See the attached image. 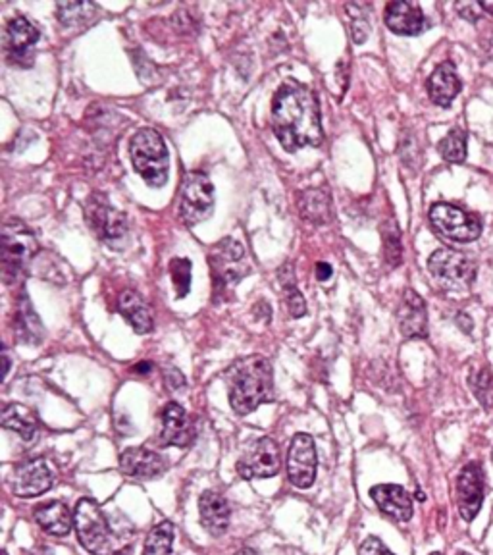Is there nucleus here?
Returning <instances> with one entry per match:
<instances>
[{
    "label": "nucleus",
    "instance_id": "nucleus-44",
    "mask_svg": "<svg viewBox=\"0 0 493 555\" xmlns=\"http://www.w3.org/2000/svg\"><path fill=\"white\" fill-rule=\"evenodd\" d=\"M116 555H129V549H126V551H118Z\"/></svg>",
    "mask_w": 493,
    "mask_h": 555
},
{
    "label": "nucleus",
    "instance_id": "nucleus-35",
    "mask_svg": "<svg viewBox=\"0 0 493 555\" xmlns=\"http://www.w3.org/2000/svg\"><path fill=\"white\" fill-rule=\"evenodd\" d=\"M360 555H395L391 549L387 548L384 542L376 538V536H370L363 542L360 546Z\"/></svg>",
    "mask_w": 493,
    "mask_h": 555
},
{
    "label": "nucleus",
    "instance_id": "nucleus-6",
    "mask_svg": "<svg viewBox=\"0 0 493 555\" xmlns=\"http://www.w3.org/2000/svg\"><path fill=\"white\" fill-rule=\"evenodd\" d=\"M73 527L81 546L93 555H106L110 549V530L100 507L93 499H79L73 511Z\"/></svg>",
    "mask_w": 493,
    "mask_h": 555
},
{
    "label": "nucleus",
    "instance_id": "nucleus-19",
    "mask_svg": "<svg viewBox=\"0 0 493 555\" xmlns=\"http://www.w3.org/2000/svg\"><path fill=\"white\" fill-rule=\"evenodd\" d=\"M386 25L397 35L415 37L424 31L426 20L416 4L397 0V2H389L386 6Z\"/></svg>",
    "mask_w": 493,
    "mask_h": 555
},
{
    "label": "nucleus",
    "instance_id": "nucleus-30",
    "mask_svg": "<svg viewBox=\"0 0 493 555\" xmlns=\"http://www.w3.org/2000/svg\"><path fill=\"white\" fill-rule=\"evenodd\" d=\"M470 382V388L474 395L480 399V403L484 407H492L493 405V374L492 370L487 366H482V369L474 370L468 378Z\"/></svg>",
    "mask_w": 493,
    "mask_h": 555
},
{
    "label": "nucleus",
    "instance_id": "nucleus-45",
    "mask_svg": "<svg viewBox=\"0 0 493 555\" xmlns=\"http://www.w3.org/2000/svg\"><path fill=\"white\" fill-rule=\"evenodd\" d=\"M457 555H470V554H465V551H458Z\"/></svg>",
    "mask_w": 493,
    "mask_h": 555
},
{
    "label": "nucleus",
    "instance_id": "nucleus-25",
    "mask_svg": "<svg viewBox=\"0 0 493 555\" xmlns=\"http://www.w3.org/2000/svg\"><path fill=\"white\" fill-rule=\"evenodd\" d=\"M299 210L305 220L312 224H328L331 218V203L329 195L324 189H307L300 193Z\"/></svg>",
    "mask_w": 493,
    "mask_h": 555
},
{
    "label": "nucleus",
    "instance_id": "nucleus-8",
    "mask_svg": "<svg viewBox=\"0 0 493 555\" xmlns=\"http://www.w3.org/2000/svg\"><path fill=\"white\" fill-rule=\"evenodd\" d=\"M430 222L439 234L453 241H474L482 234V222L478 216L447 203H437L430 208Z\"/></svg>",
    "mask_w": 493,
    "mask_h": 555
},
{
    "label": "nucleus",
    "instance_id": "nucleus-43",
    "mask_svg": "<svg viewBox=\"0 0 493 555\" xmlns=\"http://www.w3.org/2000/svg\"><path fill=\"white\" fill-rule=\"evenodd\" d=\"M236 555H257V551H255V549H250V548H243V549H239Z\"/></svg>",
    "mask_w": 493,
    "mask_h": 555
},
{
    "label": "nucleus",
    "instance_id": "nucleus-13",
    "mask_svg": "<svg viewBox=\"0 0 493 555\" xmlns=\"http://www.w3.org/2000/svg\"><path fill=\"white\" fill-rule=\"evenodd\" d=\"M484 501V472L478 462H468L457 477V506L461 517L472 520Z\"/></svg>",
    "mask_w": 493,
    "mask_h": 555
},
{
    "label": "nucleus",
    "instance_id": "nucleus-16",
    "mask_svg": "<svg viewBox=\"0 0 493 555\" xmlns=\"http://www.w3.org/2000/svg\"><path fill=\"white\" fill-rule=\"evenodd\" d=\"M120 470L131 478L152 480L164 475V457L147 448H129L120 455Z\"/></svg>",
    "mask_w": 493,
    "mask_h": 555
},
{
    "label": "nucleus",
    "instance_id": "nucleus-22",
    "mask_svg": "<svg viewBox=\"0 0 493 555\" xmlns=\"http://www.w3.org/2000/svg\"><path fill=\"white\" fill-rule=\"evenodd\" d=\"M428 95L437 107H449L461 92V79L451 62H444L428 78Z\"/></svg>",
    "mask_w": 493,
    "mask_h": 555
},
{
    "label": "nucleus",
    "instance_id": "nucleus-14",
    "mask_svg": "<svg viewBox=\"0 0 493 555\" xmlns=\"http://www.w3.org/2000/svg\"><path fill=\"white\" fill-rule=\"evenodd\" d=\"M52 486V472L44 459H31L16 467L12 490L18 498H37Z\"/></svg>",
    "mask_w": 493,
    "mask_h": 555
},
{
    "label": "nucleus",
    "instance_id": "nucleus-18",
    "mask_svg": "<svg viewBox=\"0 0 493 555\" xmlns=\"http://www.w3.org/2000/svg\"><path fill=\"white\" fill-rule=\"evenodd\" d=\"M370 498L376 501L379 511L386 513L387 517L407 523L413 517V499L405 488L397 484H378L370 490Z\"/></svg>",
    "mask_w": 493,
    "mask_h": 555
},
{
    "label": "nucleus",
    "instance_id": "nucleus-24",
    "mask_svg": "<svg viewBox=\"0 0 493 555\" xmlns=\"http://www.w3.org/2000/svg\"><path fill=\"white\" fill-rule=\"evenodd\" d=\"M118 311L123 318L129 322V326L135 330L137 334H147L152 330V316L147 303H145L135 292H123L118 299Z\"/></svg>",
    "mask_w": 493,
    "mask_h": 555
},
{
    "label": "nucleus",
    "instance_id": "nucleus-15",
    "mask_svg": "<svg viewBox=\"0 0 493 555\" xmlns=\"http://www.w3.org/2000/svg\"><path fill=\"white\" fill-rule=\"evenodd\" d=\"M39 41V31L23 16H16L6 28V50L12 64L31 66L33 58L29 56L31 47Z\"/></svg>",
    "mask_w": 493,
    "mask_h": 555
},
{
    "label": "nucleus",
    "instance_id": "nucleus-34",
    "mask_svg": "<svg viewBox=\"0 0 493 555\" xmlns=\"http://www.w3.org/2000/svg\"><path fill=\"white\" fill-rule=\"evenodd\" d=\"M281 284H284V293H286V303L289 313L293 314L295 318H299V316L307 313V303L303 299L299 290L295 287L293 282H281Z\"/></svg>",
    "mask_w": 493,
    "mask_h": 555
},
{
    "label": "nucleus",
    "instance_id": "nucleus-2",
    "mask_svg": "<svg viewBox=\"0 0 493 555\" xmlns=\"http://www.w3.org/2000/svg\"><path fill=\"white\" fill-rule=\"evenodd\" d=\"M229 405L237 414H249L272 393V366L262 355L237 361L228 370Z\"/></svg>",
    "mask_w": 493,
    "mask_h": 555
},
{
    "label": "nucleus",
    "instance_id": "nucleus-31",
    "mask_svg": "<svg viewBox=\"0 0 493 555\" xmlns=\"http://www.w3.org/2000/svg\"><path fill=\"white\" fill-rule=\"evenodd\" d=\"M95 6L93 4H87V2H62L56 6L58 22L66 25V28H72V25H79L81 20H85L89 16H93Z\"/></svg>",
    "mask_w": 493,
    "mask_h": 555
},
{
    "label": "nucleus",
    "instance_id": "nucleus-17",
    "mask_svg": "<svg viewBox=\"0 0 493 555\" xmlns=\"http://www.w3.org/2000/svg\"><path fill=\"white\" fill-rule=\"evenodd\" d=\"M397 318H399L401 334L405 335V338H426L428 335L426 303L413 290H407L405 295H403Z\"/></svg>",
    "mask_w": 493,
    "mask_h": 555
},
{
    "label": "nucleus",
    "instance_id": "nucleus-12",
    "mask_svg": "<svg viewBox=\"0 0 493 555\" xmlns=\"http://www.w3.org/2000/svg\"><path fill=\"white\" fill-rule=\"evenodd\" d=\"M316 448L315 440L308 434H297L291 440L287 453V477L291 484L307 490L315 484L316 478Z\"/></svg>",
    "mask_w": 493,
    "mask_h": 555
},
{
    "label": "nucleus",
    "instance_id": "nucleus-46",
    "mask_svg": "<svg viewBox=\"0 0 493 555\" xmlns=\"http://www.w3.org/2000/svg\"><path fill=\"white\" fill-rule=\"evenodd\" d=\"M432 555H442V554H439V551H434V554H432Z\"/></svg>",
    "mask_w": 493,
    "mask_h": 555
},
{
    "label": "nucleus",
    "instance_id": "nucleus-40",
    "mask_svg": "<svg viewBox=\"0 0 493 555\" xmlns=\"http://www.w3.org/2000/svg\"><path fill=\"white\" fill-rule=\"evenodd\" d=\"M133 372H135V374H147V372H149V370H152V364L150 363H139V364H135V366H133Z\"/></svg>",
    "mask_w": 493,
    "mask_h": 555
},
{
    "label": "nucleus",
    "instance_id": "nucleus-7",
    "mask_svg": "<svg viewBox=\"0 0 493 555\" xmlns=\"http://www.w3.org/2000/svg\"><path fill=\"white\" fill-rule=\"evenodd\" d=\"M85 218L89 228L93 229L95 235L108 245H120L128 234L126 216L120 210H116L104 197L91 195L85 203ZM118 249V247H116Z\"/></svg>",
    "mask_w": 493,
    "mask_h": 555
},
{
    "label": "nucleus",
    "instance_id": "nucleus-9",
    "mask_svg": "<svg viewBox=\"0 0 493 555\" xmlns=\"http://www.w3.org/2000/svg\"><path fill=\"white\" fill-rule=\"evenodd\" d=\"M243 247L233 239H224L218 243L216 253L210 256V266H212V284H214V295H222L226 290L241 280L245 274L243 266Z\"/></svg>",
    "mask_w": 493,
    "mask_h": 555
},
{
    "label": "nucleus",
    "instance_id": "nucleus-33",
    "mask_svg": "<svg viewBox=\"0 0 493 555\" xmlns=\"http://www.w3.org/2000/svg\"><path fill=\"white\" fill-rule=\"evenodd\" d=\"M384 253H386L389 266H397L401 263V255H403L401 235L399 229H397V224L394 220L386 224V228H384Z\"/></svg>",
    "mask_w": 493,
    "mask_h": 555
},
{
    "label": "nucleus",
    "instance_id": "nucleus-28",
    "mask_svg": "<svg viewBox=\"0 0 493 555\" xmlns=\"http://www.w3.org/2000/svg\"><path fill=\"white\" fill-rule=\"evenodd\" d=\"M31 309H33L31 305L22 306V311L18 313V318H16L14 330L18 338H20V342L23 343H39L41 338H43L41 322H39V318H37Z\"/></svg>",
    "mask_w": 493,
    "mask_h": 555
},
{
    "label": "nucleus",
    "instance_id": "nucleus-36",
    "mask_svg": "<svg viewBox=\"0 0 493 555\" xmlns=\"http://www.w3.org/2000/svg\"><path fill=\"white\" fill-rule=\"evenodd\" d=\"M368 31H370V25L365 20V16H353V41L365 43Z\"/></svg>",
    "mask_w": 493,
    "mask_h": 555
},
{
    "label": "nucleus",
    "instance_id": "nucleus-41",
    "mask_svg": "<svg viewBox=\"0 0 493 555\" xmlns=\"http://www.w3.org/2000/svg\"><path fill=\"white\" fill-rule=\"evenodd\" d=\"M2 361H4V370H2V380H6L8 372H10V359H8L6 351L2 353Z\"/></svg>",
    "mask_w": 493,
    "mask_h": 555
},
{
    "label": "nucleus",
    "instance_id": "nucleus-5",
    "mask_svg": "<svg viewBox=\"0 0 493 555\" xmlns=\"http://www.w3.org/2000/svg\"><path fill=\"white\" fill-rule=\"evenodd\" d=\"M214 210V187L202 172H189L181 181L179 216L187 226L207 220Z\"/></svg>",
    "mask_w": 493,
    "mask_h": 555
},
{
    "label": "nucleus",
    "instance_id": "nucleus-27",
    "mask_svg": "<svg viewBox=\"0 0 493 555\" xmlns=\"http://www.w3.org/2000/svg\"><path fill=\"white\" fill-rule=\"evenodd\" d=\"M174 536H176V530H174L172 523L164 520L157 525L145 540L143 555H172Z\"/></svg>",
    "mask_w": 493,
    "mask_h": 555
},
{
    "label": "nucleus",
    "instance_id": "nucleus-21",
    "mask_svg": "<svg viewBox=\"0 0 493 555\" xmlns=\"http://www.w3.org/2000/svg\"><path fill=\"white\" fill-rule=\"evenodd\" d=\"M200 523L208 534L222 536L229 527V506L226 498L218 491H205L199 499Z\"/></svg>",
    "mask_w": 493,
    "mask_h": 555
},
{
    "label": "nucleus",
    "instance_id": "nucleus-29",
    "mask_svg": "<svg viewBox=\"0 0 493 555\" xmlns=\"http://www.w3.org/2000/svg\"><path fill=\"white\" fill-rule=\"evenodd\" d=\"M439 155L449 162H463L466 158V136L461 129H451L437 145Z\"/></svg>",
    "mask_w": 493,
    "mask_h": 555
},
{
    "label": "nucleus",
    "instance_id": "nucleus-38",
    "mask_svg": "<svg viewBox=\"0 0 493 555\" xmlns=\"http://www.w3.org/2000/svg\"><path fill=\"white\" fill-rule=\"evenodd\" d=\"M457 10L465 20L476 22L480 18V12H482V4L480 2H465V4H457Z\"/></svg>",
    "mask_w": 493,
    "mask_h": 555
},
{
    "label": "nucleus",
    "instance_id": "nucleus-3",
    "mask_svg": "<svg viewBox=\"0 0 493 555\" xmlns=\"http://www.w3.org/2000/svg\"><path fill=\"white\" fill-rule=\"evenodd\" d=\"M129 155L135 172L150 187H162L168 181L170 155L157 129H139L129 143Z\"/></svg>",
    "mask_w": 493,
    "mask_h": 555
},
{
    "label": "nucleus",
    "instance_id": "nucleus-42",
    "mask_svg": "<svg viewBox=\"0 0 493 555\" xmlns=\"http://www.w3.org/2000/svg\"><path fill=\"white\" fill-rule=\"evenodd\" d=\"M480 4H482L484 12H489V14L493 16V2H480Z\"/></svg>",
    "mask_w": 493,
    "mask_h": 555
},
{
    "label": "nucleus",
    "instance_id": "nucleus-32",
    "mask_svg": "<svg viewBox=\"0 0 493 555\" xmlns=\"http://www.w3.org/2000/svg\"><path fill=\"white\" fill-rule=\"evenodd\" d=\"M170 276L179 299H183L191 290V263L187 258H172L170 261Z\"/></svg>",
    "mask_w": 493,
    "mask_h": 555
},
{
    "label": "nucleus",
    "instance_id": "nucleus-10",
    "mask_svg": "<svg viewBox=\"0 0 493 555\" xmlns=\"http://www.w3.org/2000/svg\"><path fill=\"white\" fill-rule=\"evenodd\" d=\"M279 448L272 438H258L237 461L241 478H272L279 472Z\"/></svg>",
    "mask_w": 493,
    "mask_h": 555
},
{
    "label": "nucleus",
    "instance_id": "nucleus-47",
    "mask_svg": "<svg viewBox=\"0 0 493 555\" xmlns=\"http://www.w3.org/2000/svg\"><path fill=\"white\" fill-rule=\"evenodd\" d=\"M492 459H493V453H492Z\"/></svg>",
    "mask_w": 493,
    "mask_h": 555
},
{
    "label": "nucleus",
    "instance_id": "nucleus-39",
    "mask_svg": "<svg viewBox=\"0 0 493 555\" xmlns=\"http://www.w3.org/2000/svg\"><path fill=\"white\" fill-rule=\"evenodd\" d=\"M331 266H329V263H318L316 264V278L320 280V282H326V280H329L331 278Z\"/></svg>",
    "mask_w": 493,
    "mask_h": 555
},
{
    "label": "nucleus",
    "instance_id": "nucleus-4",
    "mask_svg": "<svg viewBox=\"0 0 493 555\" xmlns=\"http://www.w3.org/2000/svg\"><path fill=\"white\" fill-rule=\"evenodd\" d=\"M37 253L33 232L22 220H6L2 226V272L6 282L20 278Z\"/></svg>",
    "mask_w": 493,
    "mask_h": 555
},
{
    "label": "nucleus",
    "instance_id": "nucleus-20",
    "mask_svg": "<svg viewBox=\"0 0 493 555\" xmlns=\"http://www.w3.org/2000/svg\"><path fill=\"white\" fill-rule=\"evenodd\" d=\"M162 436L166 443L176 448H187L193 441L195 428L185 409L178 403H168L162 411Z\"/></svg>",
    "mask_w": 493,
    "mask_h": 555
},
{
    "label": "nucleus",
    "instance_id": "nucleus-1",
    "mask_svg": "<svg viewBox=\"0 0 493 555\" xmlns=\"http://www.w3.org/2000/svg\"><path fill=\"white\" fill-rule=\"evenodd\" d=\"M272 124L287 153L300 147H318L324 139L318 102L303 85L279 87L272 105Z\"/></svg>",
    "mask_w": 493,
    "mask_h": 555
},
{
    "label": "nucleus",
    "instance_id": "nucleus-37",
    "mask_svg": "<svg viewBox=\"0 0 493 555\" xmlns=\"http://www.w3.org/2000/svg\"><path fill=\"white\" fill-rule=\"evenodd\" d=\"M164 382L166 386H168V390H179V388H183L185 386V376L179 372L178 369H166L164 370Z\"/></svg>",
    "mask_w": 493,
    "mask_h": 555
},
{
    "label": "nucleus",
    "instance_id": "nucleus-11",
    "mask_svg": "<svg viewBox=\"0 0 493 555\" xmlns=\"http://www.w3.org/2000/svg\"><path fill=\"white\" fill-rule=\"evenodd\" d=\"M430 272L451 285H470L476 278V263L470 256L455 249H439L430 256Z\"/></svg>",
    "mask_w": 493,
    "mask_h": 555
},
{
    "label": "nucleus",
    "instance_id": "nucleus-26",
    "mask_svg": "<svg viewBox=\"0 0 493 555\" xmlns=\"http://www.w3.org/2000/svg\"><path fill=\"white\" fill-rule=\"evenodd\" d=\"M2 428L12 430L23 441H33L37 438V420L31 411L22 405H4L2 409Z\"/></svg>",
    "mask_w": 493,
    "mask_h": 555
},
{
    "label": "nucleus",
    "instance_id": "nucleus-23",
    "mask_svg": "<svg viewBox=\"0 0 493 555\" xmlns=\"http://www.w3.org/2000/svg\"><path fill=\"white\" fill-rule=\"evenodd\" d=\"M35 520L39 527L50 536H66L73 527V519L62 501H49L37 507Z\"/></svg>",
    "mask_w": 493,
    "mask_h": 555
}]
</instances>
